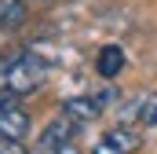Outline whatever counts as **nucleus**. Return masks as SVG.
<instances>
[{
  "label": "nucleus",
  "mask_w": 157,
  "mask_h": 154,
  "mask_svg": "<svg viewBox=\"0 0 157 154\" xmlns=\"http://www.w3.org/2000/svg\"><path fill=\"white\" fill-rule=\"evenodd\" d=\"M4 40H7V30H0V44H4Z\"/></svg>",
  "instance_id": "nucleus-10"
},
{
  "label": "nucleus",
  "mask_w": 157,
  "mask_h": 154,
  "mask_svg": "<svg viewBox=\"0 0 157 154\" xmlns=\"http://www.w3.org/2000/svg\"><path fill=\"white\" fill-rule=\"evenodd\" d=\"M44 81H48V66L33 51H15V55H7L0 63V88H7V92H15L22 99L40 92Z\"/></svg>",
  "instance_id": "nucleus-1"
},
{
  "label": "nucleus",
  "mask_w": 157,
  "mask_h": 154,
  "mask_svg": "<svg viewBox=\"0 0 157 154\" xmlns=\"http://www.w3.org/2000/svg\"><path fill=\"white\" fill-rule=\"evenodd\" d=\"M29 22L26 0H0V30H22Z\"/></svg>",
  "instance_id": "nucleus-8"
},
{
  "label": "nucleus",
  "mask_w": 157,
  "mask_h": 154,
  "mask_svg": "<svg viewBox=\"0 0 157 154\" xmlns=\"http://www.w3.org/2000/svg\"><path fill=\"white\" fill-rule=\"evenodd\" d=\"M139 143H143L139 128L117 125V128H110V132H102V136L95 140L91 154H132V151H139Z\"/></svg>",
  "instance_id": "nucleus-4"
},
{
  "label": "nucleus",
  "mask_w": 157,
  "mask_h": 154,
  "mask_svg": "<svg viewBox=\"0 0 157 154\" xmlns=\"http://www.w3.org/2000/svg\"><path fill=\"white\" fill-rule=\"evenodd\" d=\"M0 154H29V151H26L22 140H7V136H0Z\"/></svg>",
  "instance_id": "nucleus-9"
},
{
  "label": "nucleus",
  "mask_w": 157,
  "mask_h": 154,
  "mask_svg": "<svg viewBox=\"0 0 157 154\" xmlns=\"http://www.w3.org/2000/svg\"><path fill=\"white\" fill-rule=\"evenodd\" d=\"M99 114H102V103H99L95 95H77V99H66V103H62V117H70L77 128L99 121Z\"/></svg>",
  "instance_id": "nucleus-5"
},
{
  "label": "nucleus",
  "mask_w": 157,
  "mask_h": 154,
  "mask_svg": "<svg viewBox=\"0 0 157 154\" xmlns=\"http://www.w3.org/2000/svg\"><path fill=\"white\" fill-rule=\"evenodd\" d=\"M0 136L7 140H26L29 136V114L22 107V95L0 88Z\"/></svg>",
  "instance_id": "nucleus-3"
},
{
  "label": "nucleus",
  "mask_w": 157,
  "mask_h": 154,
  "mask_svg": "<svg viewBox=\"0 0 157 154\" xmlns=\"http://www.w3.org/2000/svg\"><path fill=\"white\" fill-rule=\"evenodd\" d=\"M37 151L40 154H80L77 125H73L70 117L59 114L51 125H44V132H40V140H37Z\"/></svg>",
  "instance_id": "nucleus-2"
},
{
  "label": "nucleus",
  "mask_w": 157,
  "mask_h": 154,
  "mask_svg": "<svg viewBox=\"0 0 157 154\" xmlns=\"http://www.w3.org/2000/svg\"><path fill=\"white\" fill-rule=\"evenodd\" d=\"M95 70H99L102 81H113V77L124 70V51H121L117 44H106V48L95 55Z\"/></svg>",
  "instance_id": "nucleus-7"
},
{
  "label": "nucleus",
  "mask_w": 157,
  "mask_h": 154,
  "mask_svg": "<svg viewBox=\"0 0 157 154\" xmlns=\"http://www.w3.org/2000/svg\"><path fill=\"white\" fill-rule=\"evenodd\" d=\"M128 121H139L143 128H157V92L135 99L132 107H124V125H128Z\"/></svg>",
  "instance_id": "nucleus-6"
}]
</instances>
